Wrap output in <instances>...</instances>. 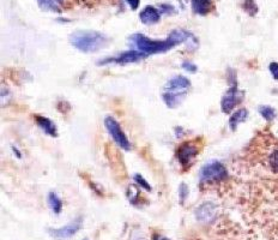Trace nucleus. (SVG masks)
Segmentation results:
<instances>
[{
	"mask_svg": "<svg viewBox=\"0 0 278 240\" xmlns=\"http://www.w3.org/2000/svg\"><path fill=\"white\" fill-rule=\"evenodd\" d=\"M70 41L73 47L77 48L79 52L93 53L105 47L108 39L107 36L99 33V31L79 30L70 36Z\"/></svg>",
	"mask_w": 278,
	"mask_h": 240,
	"instance_id": "f257e3e1",
	"label": "nucleus"
},
{
	"mask_svg": "<svg viewBox=\"0 0 278 240\" xmlns=\"http://www.w3.org/2000/svg\"><path fill=\"white\" fill-rule=\"evenodd\" d=\"M130 41L138 48V51L148 54V56L149 54L168 52L169 50H171V48L176 46L169 38L160 41V40L149 39L143 34H134L130 38Z\"/></svg>",
	"mask_w": 278,
	"mask_h": 240,
	"instance_id": "f03ea898",
	"label": "nucleus"
},
{
	"mask_svg": "<svg viewBox=\"0 0 278 240\" xmlns=\"http://www.w3.org/2000/svg\"><path fill=\"white\" fill-rule=\"evenodd\" d=\"M229 178L227 167L222 162L214 160L208 162L200 168L199 179L200 184H215V182H223Z\"/></svg>",
	"mask_w": 278,
	"mask_h": 240,
	"instance_id": "7ed1b4c3",
	"label": "nucleus"
},
{
	"mask_svg": "<svg viewBox=\"0 0 278 240\" xmlns=\"http://www.w3.org/2000/svg\"><path fill=\"white\" fill-rule=\"evenodd\" d=\"M200 148L194 141H187L183 142L182 144H180L177 147L175 151L176 160L179 161V164L181 165L183 170H187L190 168L192 164L194 162V159L197 158L198 154H199Z\"/></svg>",
	"mask_w": 278,
	"mask_h": 240,
	"instance_id": "20e7f679",
	"label": "nucleus"
},
{
	"mask_svg": "<svg viewBox=\"0 0 278 240\" xmlns=\"http://www.w3.org/2000/svg\"><path fill=\"white\" fill-rule=\"evenodd\" d=\"M105 126L107 128L108 132H110L113 141L115 142L122 150H131V143L128 141L127 136L125 135L121 126H120V124L113 117H107V118L105 119Z\"/></svg>",
	"mask_w": 278,
	"mask_h": 240,
	"instance_id": "39448f33",
	"label": "nucleus"
},
{
	"mask_svg": "<svg viewBox=\"0 0 278 240\" xmlns=\"http://www.w3.org/2000/svg\"><path fill=\"white\" fill-rule=\"evenodd\" d=\"M148 54L140 52V51H127V52H122L117 54L116 57H110V58H105L100 60L99 65H107V64H119V65H126L132 64V62L140 61V60L145 59Z\"/></svg>",
	"mask_w": 278,
	"mask_h": 240,
	"instance_id": "423d86ee",
	"label": "nucleus"
},
{
	"mask_svg": "<svg viewBox=\"0 0 278 240\" xmlns=\"http://www.w3.org/2000/svg\"><path fill=\"white\" fill-rule=\"evenodd\" d=\"M243 98V93L239 90L237 84L230 85V88L225 91V94L223 95L222 100H221V110L223 113H230L234 110V107L237 104H240Z\"/></svg>",
	"mask_w": 278,
	"mask_h": 240,
	"instance_id": "0eeeda50",
	"label": "nucleus"
},
{
	"mask_svg": "<svg viewBox=\"0 0 278 240\" xmlns=\"http://www.w3.org/2000/svg\"><path fill=\"white\" fill-rule=\"evenodd\" d=\"M190 88H191L190 79L186 78L185 76H174L167 82V84H166L165 87V91L186 96V94H187V91Z\"/></svg>",
	"mask_w": 278,
	"mask_h": 240,
	"instance_id": "6e6552de",
	"label": "nucleus"
},
{
	"mask_svg": "<svg viewBox=\"0 0 278 240\" xmlns=\"http://www.w3.org/2000/svg\"><path fill=\"white\" fill-rule=\"evenodd\" d=\"M81 227H82V219L78 218L71 222V224L64 226V227L56 228V230H50V233L54 237V238L67 239V238H71V237L78 232V231L81 230Z\"/></svg>",
	"mask_w": 278,
	"mask_h": 240,
	"instance_id": "1a4fd4ad",
	"label": "nucleus"
},
{
	"mask_svg": "<svg viewBox=\"0 0 278 240\" xmlns=\"http://www.w3.org/2000/svg\"><path fill=\"white\" fill-rule=\"evenodd\" d=\"M217 214V205L214 202H204L196 209V218L200 222L211 221Z\"/></svg>",
	"mask_w": 278,
	"mask_h": 240,
	"instance_id": "9d476101",
	"label": "nucleus"
},
{
	"mask_svg": "<svg viewBox=\"0 0 278 240\" xmlns=\"http://www.w3.org/2000/svg\"><path fill=\"white\" fill-rule=\"evenodd\" d=\"M160 18H161V12L154 6H145L139 13L140 22L145 25L156 24L160 22Z\"/></svg>",
	"mask_w": 278,
	"mask_h": 240,
	"instance_id": "9b49d317",
	"label": "nucleus"
},
{
	"mask_svg": "<svg viewBox=\"0 0 278 240\" xmlns=\"http://www.w3.org/2000/svg\"><path fill=\"white\" fill-rule=\"evenodd\" d=\"M35 121L39 125V127L42 131H45L47 135H50L51 137L58 136V130H56V124L50 118H46V117L42 116H35Z\"/></svg>",
	"mask_w": 278,
	"mask_h": 240,
	"instance_id": "f8f14e48",
	"label": "nucleus"
},
{
	"mask_svg": "<svg viewBox=\"0 0 278 240\" xmlns=\"http://www.w3.org/2000/svg\"><path fill=\"white\" fill-rule=\"evenodd\" d=\"M192 10L200 16H206L213 10V0H191Z\"/></svg>",
	"mask_w": 278,
	"mask_h": 240,
	"instance_id": "ddd939ff",
	"label": "nucleus"
},
{
	"mask_svg": "<svg viewBox=\"0 0 278 240\" xmlns=\"http://www.w3.org/2000/svg\"><path fill=\"white\" fill-rule=\"evenodd\" d=\"M248 118V111L246 108H241L237 110L236 112H234L229 118V127L231 131H236L237 126L240 124H242L243 121H246V119Z\"/></svg>",
	"mask_w": 278,
	"mask_h": 240,
	"instance_id": "4468645a",
	"label": "nucleus"
},
{
	"mask_svg": "<svg viewBox=\"0 0 278 240\" xmlns=\"http://www.w3.org/2000/svg\"><path fill=\"white\" fill-rule=\"evenodd\" d=\"M183 98H185V96L177 95V94L167 93V91H165V93H163V95H162L163 101H165V104L167 105V107H169V108L177 107V106L181 104Z\"/></svg>",
	"mask_w": 278,
	"mask_h": 240,
	"instance_id": "2eb2a0df",
	"label": "nucleus"
},
{
	"mask_svg": "<svg viewBox=\"0 0 278 240\" xmlns=\"http://www.w3.org/2000/svg\"><path fill=\"white\" fill-rule=\"evenodd\" d=\"M48 204L54 214H60L62 210V201L56 192L48 193Z\"/></svg>",
	"mask_w": 278,
	"mask_h": 240,
	"instance_id": "dca6fc26",
	"label": "nucleus"
},
{
	"mask_svg": "<svg viewBox=\"0 0 278 240\" xmlns=\"http://www.w3.org/2000/svg\"><path fill=\"white\" fill-rule=\"evenodd\" d=\"M258 111H259L260 116H262L263 118L266 120V121H274L275 118L277 117L276 110H275V108H272L271 106H266V105L259 106Z\"/></svg>",
	"mask_w": 278,
	"mask_h": 240,
	"instance_id": "f3484780",
	"label": "nucleus"
},
{
	"mask_svg": "<svg viewBox=\"0 0 278 240\" xmlns=\"http://www.w3.org/2000/svg\"><path fill=\"white\" fill-rule=\"evenodd\" d=\"M268 168L274 173H278V148L272 150L268 156Z\"/></svg>",
	"mask_w": 278,
	"mask_h": 240,
	"instance_id": "a211bd4d",
	"label": "nucleus"
},
{
	"mask_svg": "<svg viewBox=\"0 0 278 240\" xmlns=\"http://www.w3.org/2000/svg\"><path fill=\"white\" fill-rule=\"evenodd\" d=\"M36 1L44 10L52 11V12H60V8L54 2V0H36Z\"/></svg>",
	"mask_w": 278,
	"mask_h": 240,
	"instance_id": "6ab92c4d",
	"label": "nucleus"
},
{
	"mask_svg": "<svg viewBox=\"0 0 278 240\" xmlns=\"http://www.w3.org/2000/svg\"><path fill=\"white\" fill-rule=\"evenodd\" d=\"M242 7H243V10H245L246 12L251 16H254L258 12V6L254 0H245Z\"/></svg>",
	"mask_w": 278,
	"mask_h": 240,
	"instance_id": "aec40b11",
	"label": "nucleus"
},
{
	"mask_svg": "<svg viewBox=\"0 0 278 240\" xmlns=\"http://www.w3.org/2000/svg\"><path fill=\"white\" fill-rule=\"evenodd\" d=\"M133 179L134 181H136V184L138 185V186H140V188H144L145 191L153 190V187H151V185L147 181V179L143 178V176H140V174H134Z\"/></svg>",
	"mask_w": 278,
	"mask_h": 240,
	"instance_id": "412c9836",
	"label": "nucleus"
},
{
	"mask_svg": "<svg viewBox=\"0 0 278 240\" xmlns=\"http://www.w3.org/2000/svg\"><path fill=\"white\" fill-rule=\"evenodd\" d=\"M188 193H190V190H188V186L185 184V182H181L179 186V198H180V203L183 204L186 201V198L188 197Z\"/></svg>",
	"mask_w": 278,
	"mask_h": 240,
	"instance_id": "4be33fe9",
	"label": "nucleus"
},
{
	"mask_svg": "<svg viewBox=\"0 0 278 240\" xmlns=\"http://www.w3.org/2000/svg\"><path fill=\"white\" fill-rule=\"evenodd\" d=\"M127 196H128V199H130V202H131V203H133V204H134L137 199H138V197L140 196L138 187L134 186V185H132V186L128 187Z\"/></svg>",
	"mask_w": 278,
	"mask_h": 240,
	"instance_id": "5701e85b",
	"label": "nucleus"
},
{
	"mask_svg": "<svg viewBox=\"0 0 278 240\" xmlns=\"http://www.w3.org/2000/svg\"><path fill=\"white\" fill-rule=\"evenodd\" d=\"M182 68L185 71H187V72H190V73L197 72V70H198V67L196 66V65L192 64V62H190V61H183L182 62Z\"/></svg>",
	"mask_w": 278,
	"mask_h": 240,
	"instance_id": "b1692460",
	"label": "nucleus"
},
{
	"mask_svg": "<svg viewBox=\"0 0 278 240\" xmlns=\"http://www.w3.org/2000/svg\"><path fill=\"white\" fill-rule=\"evenodd\" d=\"M269 70H270V73L272 75L276 81H278V62L274 61L269 65Z\"/></svg>",
	"mask_w": 278,
	"mask_h": 240,
	"instance_id": "393cba45",
	"label": "nucleus"
},
{
	"mask_svg": "<svg viewBox=\"0 0 278 240\" xmlns=\"http://www.w3.org/2000/svg\"><path fill=\"white\" fill-rule=\"evenodd\" d=\"M161 11L163 13H173L174 12V7L171 6V5L163 4V5H161Z\"/></svg>",
	"mask_w": 278,
	"mask_h": 240,
	"instance_id": "a878e982",
	"label": "nucleus"
},
{
	"mask_svg": "<svg viewBox=\"0 0 278 240\" xmlns=\"http://www.w3.org/2000/svg\"><path fill=\"white\" fill-rule=\"evenodd\" d=\"M126 2H127L128 5H130V7L132 8V10H137L139 6V0H125Z\"/></svg>",
	"mask_w": 278,
	"mask_h": 240,
	"instance_id": "bb28decb",
	"label": "nucleus"
},
{
	"mask_svg": "<svg viewBox=\"0 0 278 240\" xmlns=\"http://www.w3.org/2000/svg\"><path fill=\"white\" fill-rule=\"evenodd\" d=\"M12 151H13V154H15V155L17 156V159H21L22 158V154L19 153V150L17 149L16 147H13V145H12Z\"/></svg>",
	"mask_w": 278,
	"mask_h": 240,
	"instance_id": "cd10ccee",
	"label": "nucleus"
},
{
	"mask_svg": "<svg viewBox=\"0 0 278 240\" xmlns=\"http://www.w3.org/2000/svg\"><path fill=\"white\" fill-rule=\"evenodd\" d=\"M154 240H170V239H168V238H166V237H163V236H154Z\"/></svg>",
	"mask_w": 278,
	"mask_h": 240,
	"instance_id": "c85d7f7f",
	"label": "nucleus"
},
{
	"mask_svg": "<svg viewBox=\"0 0 278 240\" xmlns=\"http://www.w3.org/2000/svg\"><path fill=\"white\" fill-rule=\"evenodd\" d=\"M56 1H58V2H64L65 0H56Z\"/></svg>",
	"mask_w": 278,
	"mask_h": 240,
	"instance_id": "c756f323",
	"label": "nucleus"
},
{
	"mask_svg": "<svg viewBox=\"0 0 278 240\" xmlns=\"http://www.w3.org/2000/svg\"><path fill=\"white\" fill-rule=\"evenodd\" d=\"M84 240H88V239H84Z\"/></svg>",
	"mask_w": 278,
	"mask_h": 240,
	"instance_id": "7c9ffc66",
	"label": "nucleus"
}]
</instances>
